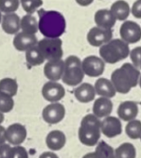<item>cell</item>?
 <instances>
[{
	"instance_id": "cell-1",
	"label": "cell",
	"mask_w": 141,
	"mask_h": 158,
	"mask_svg": "<svg viewBox=\"0 0 141 158\" xmlns=\"http://www.w3.org/2000/svg\"><path fill=\"white\" fill-rule=\"evenodd\" d=\"M140 73L139 70L129 62H125L120 68L116 69L110 76V81L116 92L120 94L129 93L132 89L138 85Z\"/></svg>"
},
{
	"instance_id": "cell-2",
	"label": "cell",
	"mask_w": 141,
	"mask_h": 158,
	"mask_svg": "<svg viewBox=\"0 0 141 158\" xmlns=\"http://www.w3.org/2000/svg\"><path fill=\"white\" fill-rule=\"evenodd\" d=\"M66 27L64 17L56 10H38V31L46 38H60Z\"/></svg>"
},
{
	"instance_id": "cell-3",
	"label": "cell",
	"mask_w": 141,
	"mask_h": 158,
	"mask_svg": "<svg viewBox=\"0 0 141 158\" xmlns=\"http://www.w3.org/2000/svg\"><path fill=\"white\" fill-rule=\"evenodd\" d=\"M101 120L94 114H86L79 127L78 136L80 141L86 146H96L99 142L101 136Z\"/></svg>"
},
{
	"instance_id": "cell-4",
	"label": "cell",
	"mask_w": 141,
	"mask_h": 158,
	"mask_svg": "<svg viewBox=\"0 0 141 158\" xmlns=\"http://www.w3.org/2000/svg\"><path fill=\"white\" fill-rule=\"evenodd\" d=\"M130 54L129 45L121 39H111L108 43L100 47L99 55L105 63L115 64L125 60Z\"/></svg>"
},
{
	"instance_id": "cell-5",
	"label": "cell",
	"mask_w": 141,
	"mask_h": 158,
	"mask_svg": "<svg viewBox=\"0 0 141 158\" xmlns=\"http://www.w3.org/2000/svg\"><path fill=\"white\" fill-rule=\"evenodd\" d=\"M64 70L62 81L69 87H76L82 83L84 73L82 66V60L75 55L68 56L64 60Z\"/></svg>"
},
{
	"instance_id": "cell-6",
	"label": "cell",
	"mask_w": 141,
	"mask_h": 158,
	"mask_svg": "<svg viewBox=\"0 0 141 158\" xmlns=\"http://www.w3.org/2000/svg\"><path fill=\"white\" fill-rule=\"evenodd\" d=\"M63 42L60 38H43L37 42V47L45 60L53 61L62 60Z\"/></svg>"
},
{
	"instance_id": "cell-7",
	"label": "cell",
	"mask_w": 141,
	"mask_h": 158,
	"mask_svg": "<svg viewBox=\"0 0 141 158\" xmlns=\"http://www.w3.org/2000/svg\"><path fill=\"white\" fill-rule=\"evenodd\" d=\"M82 70L89 77H99L105 71V61L97 56H87L82 60Z\"/></svg>"
},
{
	"instance_id": "cell-8",
	"label": "cell",
	"mask_w": 141,
	"mask_h": 158,
	"mask_svg": "<svg viewBox=\"0 0 141 158\" xmlns=\"http://www.w3.org/2000/svg\"><path fill=\"white\" fill-rule=\"evenodd\" d=\"M120 35L126 44H135L141 40V27L134 22L126 21L121 25Z\"/></svg>"
},
{
	"instance_id": "cell-9",
	"label": "cell",
	"mask_w": 141,
	"mask_h": 158,
	"mask_svg": "<svg viewBox=\"0 0 141 158\" xmlns=\"http://www.w3.org/2000/svg\"><path fill=\"white\" fill-rule=\"evenodd\" d=\"M65 116V108L60 102L48 104L42 111L43 120L51 125L60 123Z\"/></svg>"
},
{
	"instance_id": "cell-10",
	"label": "cell",
	"mask_w": 141,
	"mask_h": 158,
	"mask_svg": "<svg viewBox=\"0 0 141 158\" xmlns=\"http://www.w3.org/2000/svg\"><path fill=\"white\" fill-rule=\"evenodd\" d=\"M43 98L50 103L59 102L65 95V89L62 84L58 82L48 81L46 82L41 89Z\"/></svg>"
},
{
	"instance_id": "cell-11",
	"label": "cell",
	"mask_w": 141,
	"mask_h": 158,
	"mask_svg": "<svg viewBox=\"0 0 141 158\" xmlns=\"http://www.w3.org/2000/svg\"><path fill=\"white\" fill-rule=\"evenodd\" d=\"M112 30L93 27L87 34V41L93 47H102L112 39Z\"/></svg>"
},
{
	"instance_id": "cell-12",
	"label": "cell",
	"mask_w": 141,
	"mask_h": 158,
	"mask_svg": "<svg viewBox=\"0 0 141 158\" xmlns=\"http://www.w3.org/2000/svg\"><path fill=\"white\" fill-rule=\"evenodd\" d=\"M27 137V130L20 123H14L6 128V139L10 145L20 146Z\"/></svg>"
},
{
	"instance_id": "cell-13",
	"label": "cell",
	"mask_w": 141,
	"mask_h": 158,
	"mask_svg": "<svg viewBox=\"0 0 141 158\" xmlns=\"http://www.w3.org/2000/svg\"><path fill=\"white\" fill-rule=\"evenodd\" d=\"M100 130L107 138L112 139L121 134L122 125L121 120L116 116H108L101 121Z\"/></svg>"
},
{
	"instance_id": "cell-14",
	"label": "cell",
	"mask_w": 141,
	"mask_h": 158,
	"mask_svg": "<svg viewBox=\"0 0 141 158\" xmlns=\"http://www.w3.org/2000/svg\"><path fill=\"white\" fill-rule=\"evenodd\" d=\"M64 61L63 60H53V61H47L45 63L43 73L45 77L49 81L58 82L64 74Z\"/></svg>"
},
{
	"instance_id": "cell-15",
	"label": "cell",
	"mask_w": 141,
	"mask_h": 158,
	"mask_svg": "<svg viewBox=\"0 0 141 158\" xmlns=\"http://www.w3.org/2000/svg\"><path fill=\"white\" fill-rule=\"evenodd\" d=\"M117 114L120 120L130 122L136 119V116L138 114V106L134 102L132 101L123 102L119 105Z\"/></svg>"
},
{
	"instance_id": "cell-16",
	"label": "cell",
	"mask_w": 141,
	"mask_h": 158,
	"mask_svg": "<svg viewBox=\"0 0 141 158\" xmlns=\"http://www.w3.org/2000/svg\"><path fill=\"white\" fill-rule=\"evenodd\" d=\"M36 35H30L24 32L18 33L13 38V46L18 51H26L34 46L37 45Z\"/></svg>"
},
{
	"instance_id": "cell-17",
	"label": "cell",
	"mask_w": 141,
	"mask_h": 158,
	"mask_svg": "<svg viewBox=\"0 0 141 158\" xmlns=\"http://www.w3.org/2000/svg\"><path fill=\"white\" fill-rule=\"evenodd\" d=\"M94 88L95 90V94L98 95L99 97L111 99L114 98L115 95L117 94L113 84L108 78H104V77L98 78L95 83Z\"/></svg>"
},
{
	"instance_id": "cell-18",
	"label": "cell",
	"mask_w": 141,
	"mask_h": 158,
	"mask_svg": "<svg viewBox=\"0 0 141 158\" xmlns=\"http://www.w3.org/2000/svg\"><path fill=\"white\" fill-rule=\"evenodd\" d=\"M74 96L78 102L82 103H88L95 100V90L90 83H82L74 90Z\"/></svg>"
},
{
	"instance_id": "cell-19",
	"label": "cell",
	"mask_w": 141,
	"mask_h": 158,
	"mask_svg": "<svg viewBox=\"0 0 141 158\" xmlns=\"http://www.w3.org/2000/svg\"><path fill=\"white\" fill-rule=\"evenodd\" d=\"M113 110V103L110 99L99 97L95 100L93 105V114L100 118H105L110 115Z\"/></svg>"
},
{
	"instance_id": "cell-20",
	"label": "cell",
	"mask_w": 141,
	"mask_h": 158,
	"mask_svg": "<svg viewBox=\"0 0 141 158\" xmlns=\"http://www.w3.org/2000/svg\"><path fill=\"white\" fill-rule=\"evenodd\" d=\"M46 145L51 151H60L62 150L66 143V137L64 133L61 130H52L49 132L46 137Z\"/></svg>"
},
{
	"instance_id": "cell-21",
	"label": "cell",
	"mask_w": 141,
	"mask_h": 158,
	"mask_svg": "<svg viewBox=\"0 0 141 158\" xmlns=\"http://www.w3.org/2000/svg\"><path fill=\"white\" fill-rule=\"evenodd\" d=\"M20 23L21 19L16 13H8L2 16V29L8 35H17L21 29Z\"/></svg>"
},
{
	"instance_id": "cell-22",
	"label": "cell",
	"mask_w": 141,
	"mask_h": 158,
	"mask_svg": "<svg viewBox=\"0 0 141 158\" xmlns=\"http://www.w3.org/2000/svg\"><path fill=\"white\" fill-rule=\"evenodd\" d=\"M95 22L97 27L104 29H112L116 23V19L108 10H99L95 14Z\"/></svg>"
},
{
	"instance_id": "cell-23",
	"label": "cell",
	"mask_w": 141,
	"mask_h": 158,
	"mask_svg": "<svg viewBox=\"0 0 141 158\" xmlns=\"http://www.w3.org/2000/svg\"><path fill=\"white\" fill-rule=\"evenodd\" d=\"M110 11L116 21H125L130 14V7L124 0H118L111 5Z\"/></svg>"
},
{
	"instance_id": "cell-24",
	"label": "cell",
	"mask_w": 141,
	"mask_h": 158,
	"mask_svg": "<svg viewBox=\"0 0 141 158\" xmlns=\"http://www.w3.org/2000/svg\"><path fill=\"white\" fill-rule=\"evenodd\" d=\"M20 26L22 32L26 34L36 35L38 31V22L32 14H26L24 16L23 19H21Z\"/></svg>"
},
{
	"instance_id": "cell-25",
	"label": "cell",
	"mask_w": 141,
	"mask_h": 158,
	"mask_svg": "<svg viewBox=\"0 0 141 158\" xmlns=\"http://www.w3.org/2000/svg\"><path fill=\"white\" fill-rule=\"evenodd\" d=\"M25 60L31 66H39L45 62V59L40 52L37 45L25 51Z\"/></svg>"
},
{
	"instance_id": "cell-26",
	"label": "cell",
	"mask_w": 141,
	"mask_h": 158,
	"mask_svg": "<svg viewBox=\"0 0 141 158\" xmlns=\"http://www.w3.org/2000/svg\"><path fill=\"white\" fill-rule=\"evenodd\" d=\"M135 147L130 142H123L115 149V158H135Z\"/></svg>"
},
{
	"instance_id": "cell-27",
	"label": "cell",
	"mask_w": 141,
	"mask_h": 158,
	"mask_svg": "<svg viewBox=\"0 0 141 158\" xmlns=\"http://www.w3.org/2000/svg\"><path fill=\"white\" fill-rule=\"evenodd\" d=\"M0 92L6 93L11 97L16 96L18 92V84L15 79L5 77L0 80Z\"/></svg>"
},
{
	"instance_id": "cell-28",
	"label": "cell",
	"mask_w": 141,
	"mask_h": 158,
	"mask_svg": "<svg viewBox=\"0 0 141 158\" xmlns=\"http://www.w3.org/2000/svg\"><path fill=\"white\" fill-rule=\"evenodd\" d=\"M126 135L132 139H140L141 138V121L134 119L127 122L125 127Z\"/></svg>"
},
{
	"instance_id": "cell-29",
	"label": "cell",
	"mask_w": 141,
	"mask_h": 158,
	"mask_svg": "<svg viewBox=\"0 0 141 158\" xmlns=\"http://www.w3.org/2000/svg\"><path fill=\"white\" fill-rule=\"evenodd\" d=\"M95 152L98 158H115V149L105 141H99Z\"/></svg>"
},
{
	"instance_id": "cell-30",
	"label": "cell",
	"mask_w": 141,
	"mask_h": 158,
	"mask_svg": "<svg viewBox=\"0 0 141 158\" xmlns=\"http://www.w3.org/2000/svg\"><path fill=\"white\" fill-rule=\"evenodd\" d=\"M14 108V100L10 95L0 92V112L2 114H8Z\"/></svg>"
},
{
	"instance_id": "cell-31",
	"label": "cell",
	"mask_w": 141,
	"mask_h": 158,
	"mask_svg": "<svg viewBox=\"0 0 141 158\" xmlns=\"http://www.w3.org/2000/svg\"><path fill=\"white\" fill-rule=\"evenodd\" d=\"M20 5L19 0H0V11L8 13H15Z\"/></svg>"
},
{
	"instance_id": "cell-32",
	"label": "cell",
	"mask_w": 141,
	"mask_h": 158,
	"mask_svg": "<svg viewBox=\"0 0 141 158\" xmlns=\"http://www.w3.org/2000/svg\"><path fill=\"white\" fill-rule=\"evenodd\" d=\"M20 2L23 6V9L25 12H27V14L34 13L37 10V8H39L43 4L42 0H20Z\"/></svg>"
},
{
	"instance_id": "cell-33",
	"label": "cell",
	"mask_w": 141,
	"mask_h": 158,
	"mask_svg": "<svg viewBox=\"0 0 141 158\" xmlns=\"http://www.w3.org/2000/svg\"><path fill=\"white\" fill-rule=\"evenodd\" d=\"M130 59L131 63L139 71H141V47H136L130 50Z\"/></svg>"
},
{
	"instance_id": "cell-34",
	"label": "cell",
	"mask_w": 141,
	"mask_h": 158,
	"mask_svg": "<svg viewBox=\"0 0 141 158\" xmlns=\"http://www.w3.org/2000/svg\"><path fill=\"white\" fill-rule=\"evenodd\" d=\"M10 158H29V156L26 149L20 145L11 147Z\"/></svg>"
},
{
	"instance_id": "cell-35",
	"label": "cell",
	"mask_w": 141,
	"mask_h": 158,
	"mask_svg": "<svg viewBox=\"0 0 141 158\" xmlns=\"http://www.w3.org/2000/svg\"><path fill=\"white\" fill-rule=\"evenodd\" d=\"M131 12L134 18L141 19V0H136V1L133 4Z\"/></svg>"
},
{
	"instance_id": "cell-36",
	"label": "cell",
	"mask_w": 141,
	"mask_h": 158,
	"mask_svg": "<svg viewBox=\"0 0 141 158\" xmlns=\"http://www.w3.org/2000/svg\"><path fill=\"white\" fill-rule=\"evenodd\" d=\"M11 146L8 143L0 145V158H10Z\"/></svg>"
},
{
	"instance_id": "cell-37",
	"label": "cell",
	"mask_w": 141,
	"mask_h": 158,
	"mask_svg": "<svg viewBox=\"0 0 141 158\" xmlns=\"http://www.w3.org/2000/svg\"><path fill=\"white\" fill-rule=\"evenodd\" d=\"M7 143V139H6V127L0 125V145Z\"/></svg>"
},
{
	"instance_id": "cell-38",
	"label": "cell",
	"mask_w": 141,
	"mask_h": 158,
	"mask_svg": "<svg viewBox=\"0 0 141 158\" xmlns=\"http://www.w3.org/2000/svg\"><path fill=\"white\" fill-rule=\"evenodd\" d=\"M38 158H59V157H58V155H57L55 152H51V151H49V152H42V153L39 155Z\"/></svg>"
},
{
	"instance_id": "cell-39",
	"label": "cell",
	"mask_w": 141,
	"mask_h": 158,
	"mask_svg": "<svg viewBox=\"0 0 141 158\" xmlns=\"http://www.w3.org/2000/svg\"><path fill=\"white\" fill-rule=\"evenodd\" d=\"M75 1L80 5V6H82V7H87L89 5H91L94 0H75Z\"/></svg>"
},
{
	"instance_id": "cell-40",
	"label": "cell",
	"mask_w": 141,
	"mask_h": 158,
	"mask_svg": "<svg viewBox=\"0 0 141 158\" xmlns=\"http://www.w3.org/2000/svg\"><path fill=\"white\" fill-rule=\"evenodd\" d=\"M82 158H98V156H97V154L95 152H93L86 153L85 155L82 156Z\"/></svg>"
},
{
	"instance_id": "cell-41",
	"label": "cell",
	"mask_w": 141,
	"mask_h": 158,
	"mask_svg": "<svg viewBox=\"0 0 141 158\" xmlns=\"http://www.w3.org/2000/svg\"><path fill=\"white\" fill-rule=\"evenodd\" d=\"M4 119H5L4 114H2L1 112H0V125H1V124L4 122Z\"/></svg>"
},
{
	"instance_id": "cell-42",
	"label": "cell",
	"mask_w": 141,
	"mask_h": 158,
	"mask_svg": "<svg viewBox=\"0 0 141 158\" xmlns=\"http://www.w3.org/2000/svg\"><path fill=\"white\" fill-rule=\"evenodd\" d=\"M138 85L141 89V73H140V76H139V81H138Z\"/></svg>"
},
{
	"instance_id": "cell-43",
	"label": "cell",
	"mask_w": 141,
	"mask_h": 158,
	"mask_svg": "<svg viewBox=\"0 0 141 158\" xmlns=\"http://www.w3.org/2000/svg\"><path fill=\"white\" fill-rule=\"evenodd\" d=\"M2 21V15H1V11H0V23Z\"/></svg>"
},
{
	"instance_id": "cell-44",
	"label": "cell",
	"mask_w": 141,
	"mask_h": 158,
	"mask_svg": "<svg viewBox=\"0 0 141 158\" xmlns=\"http://www.w3.org/2000/svg\"><path fill=\"white\" fill-rule=\"evenodd\" d=\"M140 141H141V138H140Z\"/></svg>"
}]
</instances>
